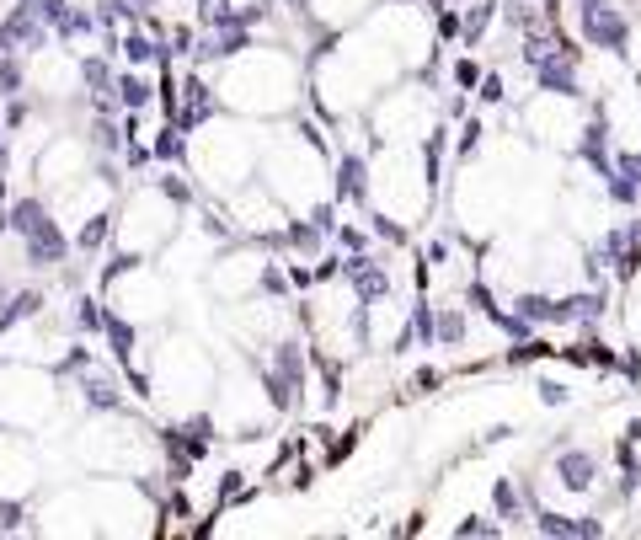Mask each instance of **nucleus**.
<instances>
[{
	"label": "nucleus",
	"mask_w": 641,
	"mask_h": 540,
	"mask_svg": "<svg viewBox=\"0 0 641 540\" xmlns=\"http://www.w3.org/2000/svg\"><path fill=\"white\" fill-rule=\"evenodd\" d=\"M81 391H86V407H97V412H113L118 407V391L107 380H86Z\"/></svg>",
	"instance_id": "5701e85b"
},
{
	"label": "nucleus",
	"mask_w": 641,
	"mask_h": 540,
	"mask_svg": "<svg viewBox=\"0 0 641 540\" xmlns=\"http://www.w3.org/2000/svg\"><path fill=\"white\" fill-rule=\"evenodd\" d=\"M615 172H625L641 188V150H615Z\"/></svg>",
	"instance_id": "c756f323"
},
{
	"label": "nucleus",
	"mask_w": 641,
	"mask_h": 540,
	"mask_svg": "<svg viewBox=\"0 0 641 540\" xmlns=\"http://www.w3.org/2000/svg\"><path fill=\"white\" fill-rule=\"evenodd\" d=\"M455 86L460 91H476L481 86V65H476V59H455Z\"/></svg>",
	"instance_id": "cd10ccee"
},
{
	"label": "nucleus",
	"mask_w": 641,
	"mask_h": 540,
	"mask_svg": "<svg viewBox=\"0 0 641 540\" xmlns=\"http://www.w3.org/2000/svg\"><path fill=\"white\" fill-rule=\"evenodd\" d=\"M0 230H11V214L6 209H0Z\"/></svg>",
	"instance_id": "c03bdc74"
},
{
	"label": "nucleus",
	"mask_w": 641,
	"mask_h": 540,
	"mask_svg": "<svg viewBox=\"0 0 641 540\" xmlns=\"http://www.w3.org/2000/svg\"><path fill=\"white\" fill-rule=\"evenodd\" d=\"M439 156H444V129H433L428 150H422V161H428V188H439Z\"/></svg>",
	"instance_id": "a878e982"
},
{
	"label": "nucleus",
	"mask_w": 641,
	"mask_h": 540,
	"mask_svg": "<svg viewBox=\"0 0 641 540\" xmlns=\"http://www.w3.org/2000/svg\"><path fill=\"white\" fill-rule=\"evenodd\" d=\"M187 49H193V27H171V38H166L161 59H171V54H187Z\"/></svg>",
	"instance_id": "7c9ffc66"
},
{
	"label": "nucleus",
	"mask_w": 641,
	"mask_h": 540,
	"mask_svg": "<svg viewBox=\"0 0 641 540\" xmlns=\"http://www.w3.org/2000/svg\"><path fill=\"white\" fill-rule=\"evenodd\" d=\"M412 385H417V391H433V385H439V369H422V375H417Z\"/></svg>",
	"instance_id": "79ce46f5"
},
{
	"label": "nucleus",
	"mask_w": 641,
	"mask_h": 540,
	"mask_svg": "<svg viewBox=\"0 0 641 540\" xmlns=\"http://www.w3.org/2000/svg\"><path fill=\"white\" fill-rule=\"evenodd\" d=\"M364 193H369L364 156H342L337 161V204H364Z\"/></svg>",
	"instance_id": "423d86ee"
},
{
	"label": "nucleus",
	"mask_w": 641,
	"mask_h": 540,
	"mask_svg": "<svg viewBox=\"0 0 641 540\" xmlns=\"http://www.w3.org/2000/svg\"><path fill=\"white\" fill-rule=\"evenodd\" d=\"M43 38H49V22H43L27 0L0 22V49H43Z\"/></svg>",
	"instance_id": "f03ea898"
},
{
	"label": "nucleus",
	"mask_w": 641,
	"mask_h": 540,
	"mask_svg": "<svg viewBox=\"0 0 641 540\" xmlns=\"http://www.w3.org/2000/svg\"><path fill=\"white\" fill-rule=\"evenodd\" d=\"M439 343H465V311H455V305H449V311H439Z\"/></svg>",
	"instance_id": "4be33fe9"
},
{
	"label": "nucleus",
	"mask_w": 641,
	"mask_h": 540,
	"mask_svg": "<svg viewBox=\"0 0 641 540\" xmlns=\"http://www.w3.org/2000/svg\"><path fill=\"white\" fill-rule=\"evenodd\" d=\"M123 156H129V166H145V161L155 156V150H145V145H134V140H129V145H123Z\"/></svg>",
	"instance_id": "58836bf2"
},
{
	"label": "nucleus",
	"mask_w": 641,
	"mask_h": 540,
	"mask_svg": "<svg viewBox=\"0 0 641 540\" xmlns=\"http://www.w3.org/2000/svg\"><path fill=\"white\" fill-rule=\"evenodd\" d=\"M0 172H6V166H0ZM0 198H6V177H0Z\"/></svg>",
	"instance_id": "49530a36"
},
{
	"label": "nucleus",
	"mask_w": 641,
	"mask_h": 540,
	"mask_svg": "<svg viewBox=\"0 0 641 540\" xmlns=\"http://www.w3.org/2000/svg\"><path fill=\"white\" fill-rule=\"evenodd\" d=\"M476 145H481V123L471 118V123H465V129H460V156H471Z\"/></svg>",
	"instance_id": "f704fd0d"
},
{
	"label": "nucleus",
	"mask_w": 641,
	"mask_h": 540,
	"mask_svg": "<svg viewBox=\"0 0 641 540\" xmlns=\"http://www.w3.org/2000/svg\"><path fill=\"white\" fill-rule=\"evenodd\" d=\"M113 97H118L123 107H129V113H139V107H145V102L155 97V91H150L145 81H139V75H129V70H123L118 81H113Z\"/></svg>",
	"instance_id": "1a4fd4ad"
},
{
	"label": "nucleus",
	"mask_w": 641,
	"mask_h": 540,
	"mask_svg": "<svg viewBox=\"0 0 641 540\" xmlns=\"http://www.w3.org/2000/svg\"><path fill=\"white\" fill-rule=\"evenodd\" d=\"M422 6H428V11H433V17H439V11L449 6V0H422Z\"/></svg>",
	"instance_id": "37998d69"
},
{
	"label": "nucleus",
	"mask_w": 641,
	"mask_h": 540,
	"mask_svg": "<svg viewBox=\"0 0 641 540\" xmlns=\"http://www.w3.org/2000/svg\"><path fill=\"white\" fill-rule=\"evenodd\" d=\"M81 75H86V86L97 91V97H107V91H113V70H107V59H86Z\"/></svg>",
	"instance_id": "b1692460"
},
{
	"label": "nucleus",
	"mask_w": 641,
	"mask_h": 540,
	"mask_svg": "<svg viewBox=\"0 0 641 540\" xmlns=\"http://www.w3.org/2000/svg\"><path fill=\"white\" fill-rule=\"evenodd\" d=\"M513 311H519L524 321H535V327H561V321H567L561 300H551V295H519V300H513Z\"/></svg>",
	"instance_id": "0eeeda50"
},
{
	"label": "nucleus",
	"mask_w": 641,
	"mask_h": 540,
	"mask_svg": "<svg viewBox=\"0 0 641 540\" xmlns=\"http://www.w3.org/2000/svg\"><path fill=\"white\" fill-rule=\"evenodd\" d=\"M412 337H417L422 348H433V343H439V311H433L428 300H422V305H412Z\"/></svg>",
	"instance_id": "ddd939ff"
},
{
	"label": "nucleus",
	"mask_w": 641,
	"mask_h": 540,
	"mask_svg": "<svg viewBox=\"0 0 641 540\" xmlns=\"http://www.w3.org/2000/svg\"><path fill=\"white\" fill-rule=\"evenodd\" d=\"M0 166H6V150H0Z\"/></svg>",
	"instance_id": "de8ad7c7"
},
{
	"label": "nucleus",
	"mask_w": 641,
	"mask_h": 540,
	"mask_svg": "<svg viewBox=\"0 0 641 540\" xmlns=\"http://www.w3.org/2000/svg\"><path fill=\"white\" fill-rule=\"evenodd\" d=\"M342 273L353 279L358 300H385V295H390V273L380 268V262H369V257H348V262H342Z\"/></svg>",
	"instance_id": "20e7f679"
},
{
	"label": "nucleus",
	"mask_w": 641,
	"mask_h": 540,
	"mask_svg": "<svg viewBox=\"0 0 641 540\" xmlns=\"http://www.w3.org/2000/svg\"><path fill=\"white\" fill-rule=\"evenodd\" d=\"M97 145H102V150H118V145H123V129H113V123H97Z\"/></svg>",
	"instance_id": "c9c22d12"
},
{
	"label": "nucleus",
	"mask_w": 641,
	"mask_h": 540,
	"mask_svg": "<svg viewBox=\"0 0 641 540\" xmlns=\"http://www.w3.org/2000/svg\"><path fill=\"white\" fill-rule=\"evenodd\" d=\"M273 369H278V375H284L289 385H305V353H300V343H278Z\"/></svg>",
	"instance_id": "f8f14e48"
},
{
	"label": "nucleus",
	"mask_w": 641,
	"mask_h": 540,
	"mask_svg": "<svg viewBox=\"0 0 641 540\" xmlns=\"http://www.w3.org/2000/svg\"><path fill=\"white\" fill-rule=\"evenodd\" d=\"M182 150H187V140H182V123L171 118L166 129H161V140H155V156H161V161H182Z\"/></svg>",
	"instance_id": "a211bd4d"
},
{
	"label": "nucleus",
	"mask_w": 641,
	"mask_h": 540,
	"mask_svg": "<svg viewBox=\"0 0 641 540\" xmlns=\"http://www.w3.org/2000/svg\"><path fill=\"white\" fill-rule=\"evenodd\" d=\"M118 49L129 54V65H145V59H155V54H161V43H155V38H145V33H123V38H118Z\"/></svg>",
	"instance_id": "dca6fc26"
},
{
	"label": "nucleus",
	"mask_w": 641,
	"mask_h": 540,
	"mask_svg": "<svg viewBox=\"0 0 641 540\" xmlns=\"http://www.w3.org/2000/svg\"><path fill=\"white\" fill-rule=\"evenodd\" d=\"M0 54H6V49H0Z\"/></svg>",
	"instance_id": "09e8293b"
},
{
	"label": "nucleus",
	"mask_w": 641,
	"mask_h": 540,
	"mask_svg": "<svg viewBox=\"0 0 641 540\" xmlns=\"http://www.w3.org/2000/svg\"><path fill=\"white\" fill-rule=\"evenodd\" d=\"M321 236H326L321 225H300V220L289 225V246H300V252H316V241H321Z\"/></svg>",
	"instance_id": "bb28decb"
},
{
	"label": "nucleus",
	"mask_w": 641,
	"mask_h": 540,
	"mask_svg": "<svg viewBox=\"0 0 641 540\" xmlns=\"http://www.w3.org/2000/svg\"><path fill=\"white\" fill-rule=\"evenodd\" d=\"M492 508H497V519H524V498H519V487H513L508 476L492 487Z\"/></svg>",
	"instance_id": "4468645a"
},
{
	"label": "nucleus",
	"mask_w": 641,
	"mask_h": 540,
	"mask_svg": "<svg viewBox=\"0 0 641 540\" xmlns=\"http://www.w3.org/2000/svg\"><path fill=\"white\" fill-rule=\"evenodd\" d=\"M556 476H561V487H567V492H588L593 476H599V455H593V450H561L556 455Z\"/></svg>",
	"instance_id": "7ed1b4c3"
},
{
	"label": "nucleus",
	"mask_w": 641,
	"mask_h": 540,
	"mask_svg": "<svg viewBox=\"0 0 641 540\" xmlns=\"http://www.w3.org/2000/svg\"><path fill=\"white\" fill-rule=\"evenodd\" d=\"M540 401H545V407H567V385H556V380H540Z\"/></svg>",
	"instance_id": "72a5a7b5"
},
{
	"label": "nucleus",
	"mask_w": 641,
	"mask_h": 540,
	"mask_svg": "<svg viewBox=\"0 0 641 540\" xmlns=\"http://www.w3.org/2000/svg\"><path fill=\"white\" fill-rule=\"evenodd\" d=\"M107 343H113V359L129 369V359H134V327L123 316H107Z\"/></svg>",
	"instance_id": "9d476101"
},
{
	"label": "nucleus",
	"mask_w": 641,
	"mask_h": 540,
	"mask_svg": "<svg viewBox=\"0 0 641 540\" xmlns=\"http://www.w3.org/2000/svg\"><path fill=\"white\" fill-rule=\"evenodd\" d=\"M374 230H380L385 241H406V230H401V225H390V220H374Z\"/></svg>",
	"instance_id": "ea45409f"
},
{
	"label": "nucleus",
	"mask_w": 641,
	"mask_h": 540,
	"mask_svg": "<svg viewBox=\"0 0 641 540\" xmlns=\"http://www.w3.org/2000/svg\"><path fill=\"white\" fill-rule=\"evenodd\" d=\"M91 33H97V17H91V11H70L65 27H59V38H91Z\"/></svg>",
	"instance_id": "393cba45"
},
{
	"label": "nucleus",
	"mask_w": 641,
	"mask_h": 540,
	"mask_svg": "<svg viewBox=\"0 0 641 540\" xmlns=\"http://www.w3.org/2000/svg\"><path fill=\"white\" fill-rule=\"evenodd\" d=\"M75 327H81L86 337H91V332H107V316H102V305L81 295V300H75Z\"/></svg>",
	"instance_id": "6ab92c4d"
},
{
	"label": "nucleus",
	"mask_w": 641,
	"mask_h": 540,
	"mask_svg": "<svg viewBox=\"0 0 641 540\" xmlns=\"http://www.w3.org/2000/svg\"><path fill=\"white\" fill-rule=\"evenodd\" d=\"M134 262H139V257H129V252H123V257H113V262H107V279H118L123 268H134Z\"/></svg>",
	"instance_id": "a19ab883"
},
{
	"label": "nucleus",
	"mask_w": 641,
	"mask_h": 540,
	"mask_svg": "<svg viewBox=\"0 0 641 540\" xmlns=\"http://www.w3.org/2000/svg\"><path fill=\"white\" fill-rule=\"evenodd\" d=\"M17 86H22V65L17 59H0V97H11Z\"/></svg>",
	"instance_id": "2f4dec72"
},
{
	"label": "nucleus",
	"mask_w": 641,
	"mask_h": 540,
	"mask_svg": "<svg viewBox=\"0 0 641 540\" xmlns=\"http://www.w3.org/2000/svg\"><path fill=\"white\" fill-rule=\"evenodd\" d=\"M497 11H503V6H497V0H476V6L471 11H465V49H476V43H481V33H487V27H492V17H497Z\"/></svg>",
	"instance_id": "6e6552de"
},
{
	"label": "nucleus",
	"mask_w": 641,
	"mask_h": 540,
	"mask_svg": "<svg viewBox=\"0 0 641 540\" xmlns=\"http://www.w3.org/2000/svg\"><path fill=\"white\" fill-rule=\"evenodd\" d=\"M107 230H113V214H97V220H86V225H81L75 246H81V252H97V246L107 241Z\"/></svg>",
	"instance_id": "aec40b11"
},
{
	"label": "nucleus",
	"mask_w": 641,
	"mask_h": 540,
	"mask_svg": "<svg viewBox=\"0 0 641 540\" xmlns=\"http://www.w3.org/2000/svg\"><path fill=\"white\" fill-rule=\"evenodd\" d=\"M161 193L177 198V204H187V198H193V193H187V182H177V177H161Z\"/></svg>",
	"instance_id": "e433bc0d"
},
{
	"label": "nucleus",
	"mask_w": 641,
	"mask_h": 540,
	"mask_svg": "<svg viewBox=\"0 0 641 540\" xmlns=\"http://www.w3.org/2000/svg\"><path fill=\"white\" fill-rule=\"evenodd\" d=\"M262 380H268L273 407H278V412H289V407H294V391H300V385H289L284 375H278V369H262Z\"/></svg>",
	"instance_id": "412c9836"
},
{
	"label": "nucleus",
	"mask_w": 641,
	"mask_h": 540,
	"mask_svg": "<svg viewBox=\"0 0 641 540\" xmlns=\"http://www.w3.org/2000/svg\"><path fill=\"white\" fill-rule=\"evenodd\" d=\"M38 311H43V295H17L6 311H0V332L17 327V321H27V316H38Z\"/></svg>",
	"instance_id": "f3484780"
},
{
	"label": "nucleus",
	"mask_w": 641,
	"mask_h": 540,
	"mask_svg": "<svg viewBox=\"0 0 641 540\" xmlns=\"http://www.w3.org/2000/svg\"><path fill=\"white\" fill-rule=\"evenodd\" d=\"M476 97H481V102H503V75H481Z\"/></svg>",
	"instance_id": "473e14b6"
},
{
	"label": "nucleus",
	"mask_w": 641,
	"mask_h": 540,
	"mask_svg": "<svg viewBox=\"0 0 641 540\" xmlns=\"http://www.w3.org/2000/svg\"><path fill=\"white\" fill-rule=\"evenodd\" d=\"M65 252H70V241L59 236L54 220H43L33 236H27V262H33V268H54V262H65Z\"/></svg>",
	"instance_id": "39448f33"
},
{
	"label": "nucleus",
	"mask_w": 641,
	"mask_h": 540,
	"mask_svg": "<svg viewBox=\"0 0 641 540\" xmlns=\"http://www.w3.org/2000/svg\"><path fill=\"white\" fill-rule=\"evenodd\" d=\"M455 535H465V540H471V535H503V524H492V519H476V514H471V519H460V524H455Z\"/></svg>",
	"instance_id": "c85d7f7f"
},
{
	"label": "nucleus",
	"mask_w": 641,
	"mask_h": 540,
	"mask_svg": "<svg viewBox=\"0 0 641 540\" xmlns=\"http://www.w3.org/2000/svg\"><path fill=\"white\" fill-rule=\"evenodd\" d=\"M22 524V508L17 503H0V530H17Z\"/></svg>",
	"instance_id": "4c0bfd02"
},
{
	"label": "nucleus",
	"mask_w": 641,
	"mask_h": 540,
	"mask_svg": "<svg viewBox=\"0 0 641 540\" xmlns=\"http://www.w3.org/2000/svg\"><path fill=\"white\" fill-rule=\"evenodd\" d=\"M577 38L588 49H604V54H625L631 49V22L615 0H577Z\"/></svg>",
	"instance_id": "f257e3e1"
},
{
	"label": "nucleus",
	"mask_w": 641,
	"mask_h": 540,
	"mask_svg": "<svg viewBox=\"0 0 641 540\" xmlns=\"http://www.w3.org/2000/svg\"><path fill=\"white\" fill-rule=\"evenodd\" d=\"M289 6H294V11H305V6H310V0H289Z\"/></svg>",
	"instance_id": "a18cd8bd"
},
{
	"label": "nucleus",
	"mask_w": 641,
	"mask_h": 540,
	"mask_svg": "<svg viewBox=\"0 0 641 540\" xmlns=\"http://www.w3.org/2000/svg\"><path fill=\"white\" fill-rule=\"evenodd\" d=\"M198 22L203 27H230V22H241V11L230 6V0H198Z\"/></svg>",
	"instance_id": "2eb2a0df"
},
{
	"label": "nucleus",
	"mask_w": 641,
	"mask_h": 540,
	"mask_svg": "<svg viewBox=\"0 0 641 540\" xmlns=\"http://www.w3.org/2000/svg\"><path fill=\"white\" fill-rule=\"evenodd\" d=\"M43 220H49V209H43V204H38V198H22V204H17V209H11V230H17V236H22V241H27V236H33V230H38Z\"/></svg>",
	"instance_id": "9b49d317"
}]
</instances>
